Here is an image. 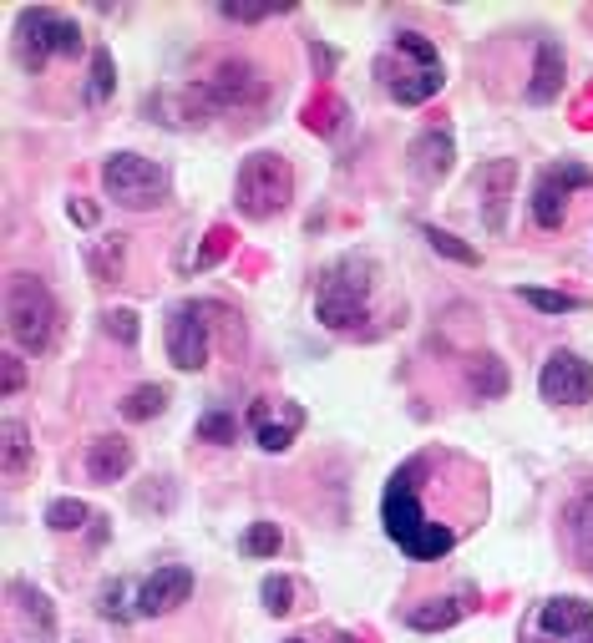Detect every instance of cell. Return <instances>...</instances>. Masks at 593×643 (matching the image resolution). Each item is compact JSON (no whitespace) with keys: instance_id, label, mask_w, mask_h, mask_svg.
Returning <instances> with one entry per match:
<instances>
[{"instance_id":"cell-1","label":"cell","mask_w":593,"mask_h":643,"mask_svg":"<svg viewBox=\"0 0 593 643\" xmlns=\"http://www.w3.org/2000/svg\"><path fill=\"white\" fill-rule=\"evenodd\" d=\"M370 289H376V264L365 254L335 259L315 284V319L325 330H355L370 314Z\"/></svg>"},{"instance_id":"cell-2","label":"cell","mask_w":593,"mask_h":643,"mask_svg":"<svg viewBox=\"0 0 593 643\" xmlns=\"http://www.w3.org/2000/svg\"><path fill=\"white\" fill-rule=\"evenodd\" d=\"M6 335L21 355H46L56 340V299L36 274L6 279Z\"/></svg>"},{"instance_id":"cell-3","label":"cell","mask_w":593,"mask_h":643,"mask_svg":"<svg viewBox=\"0 0 593 643\" xmlns=\"http://www.w3.org/2000/svg\"><path fill=\"white\" fill-rule=\"evenodd\" d=\"M294 198V168L279 152H254L244 157V168L234 178V203L244 218H274Z\"/></svg>"},{"instance_id":"cell-4","label":"cell","mask_w":593,"mask_h":643,"mask_svg":"<svg viewBox=\"0 0 593 643\" xmlns=\"http://www.w3.org/2000/svg\"><path fill=\"white\" fill-rule=\"evenodd\" d=\"M102 188L117 208H158L168 198V168L142 152H112L102 163Z\"/></svg>"},{"instance_id":"cell-5","label":"cell","mask_w":593,"mask_h":643,"mask_svg":"<svg viewBox=\"0 0 593 643\" xmlns=\"http://www.w3.org/2000/svg\"><path fill=\"white\" fill-rule=\"evenodd\" d=\"M82 51V26L66 21L51 6H31L21 11V56L31 71L46 66V56H77Z\"/></svg>"},{"instance_id":"cell-6","label":"cell","mask_w":593,"mask_h":643,"mask_svg":"<svg viewBox=\"0 0 593 643\" xmlns=\"http://www.w3.org/2000/svg\"><path fill=\"white\" fill-rule=\"evenodd\" d=\"M588 183H593V173L578 163V157H558L553 168H543V178L533 188V218H538V228H558L563 213H568V193H578Z\"/></svg>"},{"instance_id":"cell-7","label":"cell","mask_w":593,"mask_h":643,"mask_svg":"<svg viewBox=\"0 0 593 643\" xmlns=\"http://www.w3.org/2000/svg\"><path fill=\"white\" fill-rule=\"evenodd\" d=\"M213 304H173L168 309V330H163V340H168V360L178 365V370H203L208 365V314Z\"/></svg>"},{"instance_id":"cell-8","label":"cell","mask_w":593,"mask_h":643,"mask_svg":"<svg viewBox=\"0 0 593 643\" xmlns=\"http://www.w3.org/2000/svg\"><path fill=\"white\" fill-rule=\"evenodd\" d=\"M538 390L553 406H583V400H593V365L573 350H553L538 370Z\"/></svg>"},{"instance_id":"cell-9","label":"cell","mask_w":593,"mask_h":643,"mask_svg":"<svg viewBox=\"0 0 593 643\" xmlns=\"http://www.w3.org/2000/svg\"><path fill=\"white\" fill-rule=\"evenodd\" d=\"M533 623L553 643H593V603L583 598H548Z\"/></svg>"},{"instance_id":"cell-10","label":"cell","mask_w":593,"mask_h":643,"mask_svg":"<svg viewBox=\"0 0 593 643\" xmlns=\"http://www.w3.org/2000/svg\"><path fill=\"white\" fill-rule=\"evenodd\" d=\"M203 92H208V107H249L264 97V76L249 61H224L203 82Z\"/></svg>"},{"instance_id":"cell-11","label":"cell","mask_w":593,"mask_h":643,"mask_svg":"<svg viewBox=\"0 0 593 643\" xmlns=\"http://www.w3.org/2000/svg\"><path fill=\"white\" fill-rule=\"evenodd\" d=\"M249 421H254V436H259V446L264 451H284L294 436L305 431V406H294V400H259V406L249 411Z\"/></svg>"},{"instance_id":"cell-12","label":"cell","mask_w":593,"mask_h":643,"mask_svg":"<svg viewBox=\"0 0 593 643\" xmlns=\"http://www.w3.org/2000/svg\"><path fill=\"white\" fill-rule=\"evenodd\" d=\"M188 598H193V568H158L153 578L137 588V613L158 618V613H173Z\"/></svg>"},{"instance_id":"cell-13","label":"cell","mask_w":593,"mask_h":643,"mask_svg":"<svg viewBox=\"0 0 593 643\" xmlns=\"http://www.w3.org/2000/svg\"><path fill=\"white\" fill-rule=\"evenodd\" d=\"M512 183H517V163L512 157H497V163H482L477 168V178H472V188H482L487 198V228L492 233H502L507 228V198H512Z\"/></svg>"},{"instance_id":"cell-14","label":"cell","mask_w":593,"mask_h":643,"mask_svg":"<svg viewBox=\"0 0 593 643\" xmlns=\"http://www.w3.org/2000/svg\"><path fill=\"white\" fill-rule=\"evenodd\" d=\"M452 157H457L452 132H447V127H426V132L411 142V173H416L421 183H441V178L452 173Z\"/></svg>"},{"instance_id":"cell-15","label":"cell","mask_w":593,"mask_h":643,"mask_svg":"<svg viewBox=\"0 0 593 643\" xmlns=\"http://www.w3.org/2000/svg\"><path fill=\"white\" fill-rule=\"evenodd\" d=\"M132 471V441L127 436H97L87 446V476L102 481V487H112V481H122Z\"/></svg>"},{"instance_id":"cell-16","label":"cell","mask_w":593,"mask_h":643,"mask_svg":"<svg viewBox=\"0 0 593 643\" xmlns=\"http://www.w3.org/2000/svg\"><path fill=\"white\" fill-rule=\"evenodd\" d=\"M441 82H447V76H441V66H436V71H396L391 82H386V92H391L401 107H421L426 97L441 92Z\"/></svg>"},{"instance_id":"cell-17","label":"cell","mask_w":593,"mask_h":643,"mask_svg":"<svg viewBox=\"0 0 593 643\" xmlns=\"http://www.w3.org/2000/svg\"><path fill=\"white\" fill-rule=\"evenodd\" d=\"M0 436H6V441H0V446H6V481L16 487V481H26V476H31V461H36V451H31V431H26L21 421H6V426H0Z\"/></svg>"},{"instance_id":"cell-18","label":"cell","mask_w":593,"mask_h":643,"mask_svg":"<svg viewBox=\"0 0 593 643\" xmlns=\"http://www.w3.org/2000/svg\"><path fill=\"white\" fill-rule=\"evenodd\" d=\"M558 82H563V51H558L553 41H538V71H533L528 97H533V102H553Z\"/></svg>"},{"instance_id":"cell-19","label":"cell","mask_w":593,"mask_h":643,"mask_svg":"<svg viewBox=\"0 0 593 643\" xmlns=\"http://www.w3.org/2000/svg\"><path fill=\"white\" fill-rule=\"evenodd\" d=\"M467 385L477 390V400H502L507 395V365L497 355H477L467 370Z\"/></svg>"},{"instance_id":"cell-20","label":"cell","mask_w":593,"mask_h":643,"mask_svg":"<svg viewBox=\"0 0 593 643\" xmlns=\"http://www.w3.org/2000/svg\"><path fill=\"white\" fill-rule=\"evenodd\" d=\"M11 598H16V608H21L26 618H36V638H56V613H51V603H46V593H41V588H31V583H11Z\"/></svg>"},{"instance_id":"cell-21","label":"cell","mask_w":593,"mask_h":643,"mask_svg":"<svg viewBox=\"0 0 593 643\" xmlns=\"http://www.w3.org/2000/svg\"><path fill=\"white\" fill-rule=\"evenodd\" d=\"M568 537H573L578 562H583V568H593V497L573 502V512H568Z\"/></svg>"},{"instance_id":"cell-22","label":"cell","mask_w":593,"mask_h":643,"mask_svg":"<svg viewBox=\"0 0 593 643\" xmlns=\"http://www.w3.org/2000/svg\"><path fill=\"white\" fill-rule=\"evenodd\" d=\"M467 613V603H457V598H441V603H426V608H411V628L416 633H431V628H452L457 618Z\"/></svg>"},{"instance_id":"cell-23","label":"cell","mask_w":593,"mask_h":643,"mask_svg":"<svg viewBox=\"0 0 593 643\" xmlns=\"http://www.w3.org/2000/svg\"><path fill=\"white\" fill-rule=\"evenodd\" d=\"M87 522H92V507L77 502V497H56V502L46 507V527H51V532H82Z\"/></svg>"},{"instance_id":"cell-24","label":"cell","mask_w":593,"mask_h":643,"mask_svg":"<svg viewBox=\"0 0 593 643\" xmlns=\"http://www.w3.org/2000/svg\"><path fill=\"white\" fill-rule=\"evenodd\" d=\"M163 406H168V385H137V390L122 400V416H127V421H153Z\"/></svg>"},{"instance_id":"cell-25","label":"cell","mask_w":593,"mask_h":643,"mask_svg":"<svg viewBox=\"0 0 593 643\" xmlns=\"http://www.w3.org/2000/svg\"><path fill=\"white\" fill-rule=\"evenodd\" d=\"M198 441H208V446H234V441H239V416H234V411H203V416H198Z\"/></svg>"},{"instance_id":"cell-26","label":"cell","mask_w":593,"mask_h":643,"mask_svg":"<svg viewBox=\"0 0 593 643\" xmlns=\"http://www.w3.org/2000/svg\"><path fill=\"white\" fill-rule=\"evenodd\" d=\"M112 87H117L112 51H107V46H97V51H92V87H87V102H107V97H112Z\"/></svg>"},{"instance_id":"cell-27","label":"cell","mask_w":593,"mask_h":643,"mask_svg":"<svg viewBox=\"0 0 593 643\" xmlns=\"http://www.w3.org/2000/svg\"><path fill=\"white\" fill-rule=\"evenodd\" d=\"M279 542H284V537H279L274 522H249V532L239 537V552H244V557H274Z\"/></svg>"},{"instance_id":"cell-28","label":"cell","mask_w":593,"mask_h":643,"mask_svg":"<svg viewBox=\"0 0 593 643\" xmlns=\"http://www.w3.org/2000/svg\"><path fill=\"white\" fill-rule=\"evenodd\" d=\"M517 294H523V304H533L538 314H573V309H583V299H573L563 289H517Z\"/></svg>"},{"instance_id":"cell-29","label":"cell","mask_w":593,"mask_h":643,"mask_svg":"<svg viewBox=\"0 0 593 643\" xmlns=\"http://www.w3.org/2000/svg\"><path fill=\"white\" fill-rule=\"evenodd\" d=\"M426 233V244L436 249V254H447V259H457V264H477V249H467L457 233H447V228H421Z\"/></svg>"},{"instance_id":"cell-30","label":"cell","mask_w":593,"mask_h":643,"mask_svg":"<svg viewBox=\"0 0 593 643\" xmlns=\"http://www.w3.org/2000/svg\"><path fill=\"white\" fill-rule=\"evenodd\" d=\"M396 51H406V56H411L416 66H441L436 46H431V41H426L421 31H401V36H396Z\"/></svg>"},{"instance_id":"cell-31","label":"cell","mask_w":593,"mask_h":643,"mask_svg":"<svg viewBox=\"0 0 593 643\" xmlns=\"http://www.w3.org/2000/svg\"><path fill=\"white\" fill-rule=\"evenodd\" d=\"M289 598H294V583H289V578H279V573H274V578H264V608H269L274 618H284V613L294 608Z\"/></svg>"},{"instance_id":"cell-32","label":"cell","mask_w":593,"mask_h":643,"mask_svg":"<svg viewBox=\"0 0 593 643\" xmlns=\"http://www.w3.org/2000/svg\"><path fill=\"white\" fill-rule=\"evenodd\" d=\"M107 335H112L117 345H137V335H142V330H137V314H132V309H112V314H107Z\"/></svg>"},{"instance_id":"cell-33","label":"cell","mask_w":593,"mask_h":643,"mask_svg":"<svg viewBox=\"0 0 593 643\" xmlns=\"http://www.w3.org/2000/svg\"><path fill=\"white\" fill-rule=\"evenodd\" d=\"M92 269H97V279H122V244L92 249Z\"/></svg>"},{"instance_id":"cell-34","label":"cell","mask_w":593,"mask_h":643,"mask_svg":"<svg viewBox=\"0 0 593 643\" xmlns=\"http://www.w3.org/2000/svg\"><path fill=\"white\" fill-rule=\"evenodd\" d=\"M122 598H127V583H107V588H102V618L127 623V618H132V608H122Z\"/></svg>"},{"instance_id":"cell-35","label":"cell","mask_w":593,"mask_h":643,"mask_svg":"<svg viewBox=\"0 0 593 643\" xmlns=\"http://www.w3.org/2000/svg\"><path fill=\"white\" fill-rule=\"evenodd\" d=\"M218 16H224V21H244V26H254V21H269V16H274V6H218Z\"/></svg>"},{"instance_id":"cell-36","label":"cell","mask_w":593,"mask_h":643,"mask_svg":"<svg viewBox=\"0 0 593 643\" xmlns=\"http://www.w3.org/2000/svg\"><path fill=\"white\" fill-rule=\"evenodd\" d=\"M0 385H6V395H16V390L26 385V365H21V355H6V380H0Z\"/></svg>"},{"instance_id":"cell-37","label":"cell","mask_w":593,"mask_h":643,"mask_svg":"<svg viewBox=\"0 0 593 643\" xmlns=\"http://www.w3.org/2000/svg\"><path fill=\"white\" fill-rule=\"evenodd\" d=\"M71 218H77L82 228H92V223H97V208H92V203H82V198H71Z\"/></svg>"},{"instance_id":"cell-38","label":"cell","mask_w":593,"mask_h":643,"mask_svg":"<svg viewBox=\"0 0 593 643\" xmlns=\"http://www.w3.org/2000/svg\"><path fill=\"white\" fill-rule=\"evenodd\" d=\"M310 61H320V66L330 71V66H335V51H325V46H310Z\"/></svg>"},{"instance_id":"cell-39","label":"cell","mask_w":593,"mask_h":643,"mask_svg":"<svg viewBox=\"0 0 593 643\" xmlns=\"http://www.w3.org/2000/svg\"><path fill=\"white\" fill-rule=\"evenodd\" d=\"M107 542V517H97V527H92V547H102Z\"/></svg>"},{"instance_id":"cell-40","label":"cell","mask_w":593,"mask_h":643,"mask_svg":"<svg viewBox=\"0 0 593 643\" xmlns=\"http://www.w3.org/2000/svg\"><path fill=\"white\" fill-rule=\"evenodd\" d=\"M523 643H553V638H523Z\"/></svg>"},{"instance_id":"cell-41","label":"cell","mask_w":593,"mask_h":643,"mask_svg":"<svg viewBox=\"0 0 593 643\" xmlns=\"http://www.w3.org/2000/svg\"><path fill=\"white\" fill-rule=\"evenodd\" d=\"M289 643H305V638H289Z\"/></svg>"}]
</instances>
